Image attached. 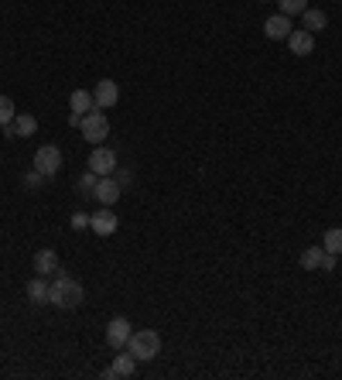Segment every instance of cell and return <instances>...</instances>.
Listing matches in <instances>:
<instances>
[{"mask_svg":"<svg viewBox=\"0 0 342 380\" xmlns=\"http://www.w3.org/2000/svg\"><path fill=\"white\" fill-rule=\"evenodd\" d=\"M83 301H86V288H83V281H76L72 274L58 271V274L48 281V305H55V308H62V312H72V308H79Z\"/></svg>","mask_w":342,"mask_h":380,"instance_id":"obj_1","label":"cell"},{"mask_svg":"<svg viewBox=\"0 0 342 380\" xmlns=\"http://www.w3.org/2000/svg\"><path fill=\"white\" fill-rule=\"evenodd\" d=\"M124 349L137 363H147V360H154L161 353V336H158V329H133Z\"/></svg>","mask_w":342,"mask_h":380,"instance_id":"obj_2","label":"cell"},{"mask_svg":"<svg viewBox=\"0 0 342 380\" xmlns=\"http://www.w3.org/2000/svg\"><path fill=\"white\" fill-rule=\"evenodd\" d=\"M79 130H83V137L89 141V144H103V141L110 137V117L96 106V110H89V113L83 117Z\"/></svg>","mask_w":342,"mask_h":380,"instance_id":"obj_3","label":"cell"},{"mask_svg":"<svg viewBox=\"0 0 342 380\" xmlns=\"http://www.w3.org/2000/svg\"><path fill=\"white\" fill-rule=\"evenodd\" d=\"M35 168L42 171L44 178H55V175L62 171V151H58L55 144H42V148L35 151Z\"/></svg>","mask_w":342,"mask_h":380,"instance_id":"obj_4","label":"cell"},{"mask_svg":"<svg viewBox=\"0 0 342 380\" xmlns=\"http://www.w3.org/2000/svg\"><path fill=\"white\" fill-rule=\"evenodd\" d=\"M120 196H124V185H120L113 175H103V178L96 182V189H92V199H96L99 206H117Z\"/></svg>","mask_w":342,"mask_h":380,"instance_id":"obj_5","label":"cell"},{"mask_svg":"<svg viewBox=\"0 0 342 380\" xmlns=\"http://www.w3.org/2000/svg\"><path fill=\"white\" fill-rule=\"evenodd\" d=\"M117 212H113V206H103L99 212H92L89 216V230L96 233V237H113L117 233Z\"/></svg>","mask_w":342,"mask_h":380,"instance_id":"obj_6","label":"cell"},{"mask_svg":"<svg viewBox=\"0 0 342 380\" xmlns=\"http://www.w3.org/2000/svg\"><path fill=\"white\" fill-rule=\"evenodd\" d=\"M89 171H96L99 178H103V175H113V171H117V151L96 144V151L89 155Z\"/></svg>","mask_w":342,"mask_h":380,"instance_id":"obj_7","label":"cell"},{"mask_svg":"<svg viewBox=\"0 0 342 380\" xmlns=\"http://www.w3.org/2000/svg\"><path fill=\"white\" fill-rule=\"evenodd\" d=\"M291 31H295V24H291L288 14H270V17L263 21V35H267L270 42H288Z\"/></svg>","mask_w":342,"mask_h":380,"instance_id":"obj_8","label":"cell"},{"mask_svg":"<svg viewBox=\"0 0 342 380\" xmlns=\"http://www.w3.org/2000/svg\"><path fill=\"white\" fill-rule=\"evenodd\" d=\"M130 333H133L130 319L117 315V319H110V326H106V342H110L113 349H124V346H127V339H130Z\"/></svg>","mask_w":342,"mask_h":380,"instance_id":"obj_9","label":"cell"},{"mask_svg":"<svg viewBox=\"0 0 342 380\" xmlns=\"http://www.w3.org/2000/svg\"><path fill=\"white\" fill-rule=\"evenodd\" d=\"M92 100H96L99 110H110V106H117V100H120V86L113 83V79H99L96 89H92Z\"/></svg>","mask_w":342,"mask_h":380,"instance_id":"obj_10","label":"cell"},{"mask_svg":"<svg viewBox=\"0 0 342 380\" xmlns=\"http://www.w3.org/2000/svg\"><path fill=\"white\" fill-rule=\"evenodd\" d=\"M35 130H38V120L31 113H17L10 124L3 127V137H31Z\"/></svg>","mask_w":342,"mask_h":380,"instance_id":"obj_11","label":"cell"},{"mask_svg":"<svg viewBox=\"0 0 342 380\" xmlns=\"http://www.w3.org/2000/svg\"><path fill=\"white\" fill-rule=\"evenodd\" d=\"M288 48H291V55H311L315 52V35L311 31H304V28H295L291 35H288Z\"/></svg>","mask_w":342,"mask_h":380,"instance_id":"obj_12","label":"cell"},{"mask_svg":"<svg viewBox=\"0 0 342 380\" xmlns=\"http://www.w3.org/2000/svg\"><path fill=\"white\" fill-rule=\"evenodd\" d=\"M133 374H137V360L130 356L127 349H117V360H113V367L103 377H133Z\"/></svg>","mask_w":342,"mask_h":380,"instance_id":"obj_13","label":"cell"},{"mask_svg":"<svg viewBox=\"0 0 342 380\" xmlns=\"http://www.w3.org/2000/svg\"><path fill=\"white\" fill-rule=\"evenodd\" d=\"M58 271H62V264H58V253L51 247H42L35 253V274H58Z\"/></svg>","mask_w":342,"mask_h":380,"instance_id":"obj_14","label":"cell"},{"mask_svg":"<svg viewBox=\"0 0 342 380\" xmlns=\"http://www.w3.org/2000/svg\"><path fill=\"white\" fill-rule=\"evenodd\" d=\"M301 17H304V31H311V35H318V31L329 28V14H325L322 7H308Z\"/></svg>","mask_w":342,"mask_h":380,"instance_id":"obj_15","label":"cell"},{"mask_svg":"<svg viewBox=\"0 0 342 380\" xmlns=\"http://www.w3.org/2000/svg\"><path fill=\"white\" fill-rule=\"evenodd\" d=\"M69 106H72V113H89V110H96V100H92V93L89 89H72V96H69Z\"/></svg>","mask_w":342,"mask_h":380,"instance_id":"obj_16","label":"cell"},{"mask_svg":"<svg viewBox=\"0 0 342 380\" xmlns=\"http://www.w3.org/2000/svg\"><path fill=\"white\" fill-rule=\"evenodd\" d=\"M24 292H28V301H31V305H48V281H44L42 274H35Z\"/></svg>","mask_w":342,"mask_h":380,"instance_id":"obj_17","label":"cell"},{"mask_svg":"<svg viewBox=\"0 0 342 380\" xmlns=\"http://www.w3.org/2000/svg\"><path fill=\"white\" fill-rule=\"evenodd\" d=\"M322 257H325V247H308V251H301V267L304 271H318L322 267Z\"/></svg>","mask_w":342,"mask_h":380,"instance_id":"obj_18","label":"cell"},{"mask_svg":"<svg viewBox=\"0 0 342 380\" xmlns=\"http://www.w3.org/2000/svg\"><path fill=\"white\" fill-rule=\"evenodd\" d=\"M322 247H325L329 253H336V257H342V226L325 230V237H322Z\"/></svg>","mask_w":342,"mask_h":380,"instance_id":"obj_19","label":"cell"},{"mask_svg":"<svg viewBox=\"0 0 342 380\" xmlns=\"http://www.w3.org/2000/svg\"><path fill=\"white\" fill-rule=\"evenodd\" d=\"M14 117H17V106H14V100H10V96H0V127H7Z\"/></svg>","mask_w":342,"mask_h":380,"instance_id":"obj_20","label":"cell"},{"mask_svg":"<svg viewBox=\"0 0 342 380\" xmlns=\"http://www.w3.org/2000/svg\"><path fill=\"white\" fill-rule=\"evenodd\" d=\"M277 3H281V14H288V17L308 10V0H277Z\"/></svg>","mask_w":342,"mask_h":380,"instance_id":"obj_21","label":"cell"},{"mask_svg":"<svg viewBox=\"0 0 342 380\" xmlns=\"http://www.w3.org/2000/svg\"><path fill=\"white\" fill-rule=\"evenodd\" d=\"M96 182H99V175H96V171H86L83 178H79V196L89 199V196H92V189H96Z\"/></svg>","mask_w":342,"mask_h":380,"instance_id":"obj_22","label":"cell"},{"mask_svg":"<svg viewBox=\"0 0 342 380\" xmlns=\"http://www.w3.org/2000/svg\"><path fill=\"white\" fill-rule=\"evenodd\" d=\"M44 182H48V178H44V175H42L38 168H31L28 175H24V185H28V189H42Z\"/></svg>","mask_w":342,"mask_h":380,"instance_id":"obj_23","label":"cell"},{"mask_svg":"<svg viewBox=\"0 0 342 380\" xmlns=\"http://www.w3.org/2000/svg\"><path fill=\"white\" fill-rule=\"evenodd\" d=\"M69 223H72V230H89V212H76Z\"/></svg>","mask_w":342,"mask_h":380,"instance_id":"obj_24","label":"cell"},{"mask_svg":"<svg viewBox=\"0 0 342 380\" xmlns=\"http://www.w3.org/2000/svg\"><path fill=\"white\" fill-rule=\"evenodd\" d=\"M336 260H339L336 253H329V251H325V257H322V267H318V271H325V274H332V271H336Z\"/></svg>","mask_w":342,"mask_h":380,"instance_id":"obj_25","label":"cell"},{"mask_svg":"<svg viewBox=\"0 0 342 380\" xmlns=\"http://www.w3.org/2000/svg\"><path fill=\"white\" fill-rule=\"evenodd\" d=\"M260 3H267V0H260Z\"/></svg>","mask_w":342,"mask_h":380,"instance_id":"obj_26","label":"cell"},{"mask_svg":"<svg viewBox=\"0 0 342 380\" xmlns=\"http://www.w3.org/2000/svg\"><path fill=\"white\" fill-rule=\"evenodd\" d=\"M339 3H342V0H339Z\"/></svg>","mask_w":342,"mask_h":380,"instance_id":"obj_27","label":"cell"}]
</instances>
